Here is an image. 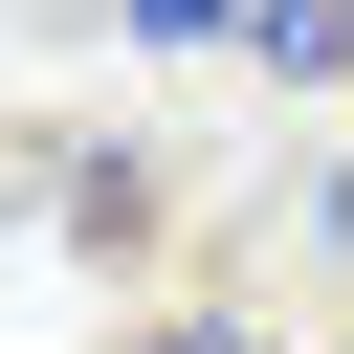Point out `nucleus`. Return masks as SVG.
<instances>
[{
    "instance_id": "f257e3e1",
    "label": "nucleus",
    "mask_w": 354,
    "mask_h": 354,
    "mask_svg": "<svg viewBox=\"0 0 354 354\" xmlns=\"http://www.w3.org/2000/svg\"><path fill=\"white\" fill-rule=\"evenodd\" d=\"M44 221H66L88 266H155V155H133V133H44Z\"/></svg>"
},
{
    "instance_id": "f03ea898",
    "label": "nucleus",
    "mask_w": 354,
    "mask_h": 354,
    "mask_svg": "<svg viewBox=\"0 0 354 354\" xmlns=\"http://www.w3.org/2000/svg\"><path fill=\"white\" fill-rule=\"evenodd\" d=\"M243 44H266L288 88H354V0H243Z\"/></svg>"
},
{
    "instance_id": "7ed1b4c3",
    "label": "nucleus",
    "mask_w": 354,
    "mask_h": 354,
    "mask_svg": "<svg viewBox=\"0 0 354 354\" xmlns=\"http://www.w3.org/2000/svg\"><path fill=\"white\" fill-rule=\"evenodd\" d=\"M133 354H288V332H266V310H155Z\"/></svg>"
},
{
    "instance_id": "20e7f679",
    "label": "nucleus",
    "mask_w": 354,
    "mask_h": 354,
    "mask_svg": "<svg viewBox=\"0 0 354 354\" xmlns=\"http://www.w3.org/2000/svg\"><path fill=\"white\" fill-rule=\"evenodd\" d=\"M221 22H243V0H133V44H221Z\"/></svg>"
}]
</instances>
